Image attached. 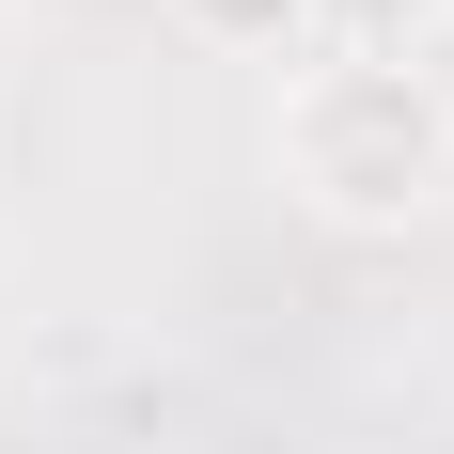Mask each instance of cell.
<instances>
[{
	"label": "cell",
	"mask_w": 454,
	"mask_h": 454,
	"mask_svg": "<svg viewBox=\"0 0 454 454\" xmlns=\"http://www.w3.org/2000/svg\"><path fill=\"white\" fill-rule=\"evenodd\" d=\"M267 173L329 235H408L454 204V94L439 63H376V47H298L267 110Z\"/></svg>",
	"instance_id": "cell-1"
},
{
	"label": "cell",
	"mask_w": 454,
	"mask_h": 454,
	"mask_svg": "<svg viewBox=\"0 0 454 454\" xmlns=\"http://www.w3.org/2000/svg\"><path fill=\"white\" fill-rule=\"evenodd\" d=\"M188 47H220V63H298L314 47V0H157Z\"/></svg>",
	"instance_id": "cell-2"
},
{
	"label": "cell",
	"mask_w": 454,
	"mask_h": 454,
	"mask_svg": "<svg viewBox=\"0 0 454 454\" xmlns=\"http://www.w3.org/2000/svg\"><path fill=\"white\" fill-rule=\"evenodd\" d=\"M454 0H314V47H376V63H423Z\"/></svg>",
	"instance_id": "cell-3"
}]
</instances>
